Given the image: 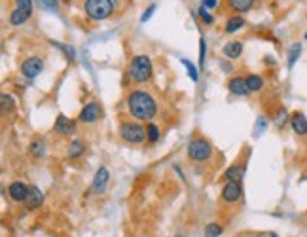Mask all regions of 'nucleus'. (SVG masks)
<instances>
[{
	"label": "nucleus",
	"mask_w": 307,
	"mask_h": 237,
	"mask_svg": "<svg viewBox=\"0 0 307 237\" xmlns=\"http://www.w3.org/2000/svg\"><path fill=\"white\" fill-rule=\"evenodd\" d=\"M127 108L137 120H152L157 112L156 99L146 91H131L127 97Z\"/></svg>",
	"instance_id": "nucleus-1"
},
{
	"label": "nucleus",
	"mask_w": 307,
	"mask_h": 237,
	"mask_svg": "<svg viewBox=\"0 0 307 237\" xmlns=\"http://www.w3.org/2000/svg\"><path fill=\"white\" fill-rule=\"evenodd\" d=\"M84 12L93 21L108 19L114 13V0H86Z\"/></svg>",
	"instance_id": "nucleus-2"
},
{
	"label": "nucleus",
	"mask_w": 307,
	"mask_h": 237,
	"mask_svg": "<svg viewBox=\"0 0 307 237\" xmlns=\"http://www.w3.org/2000/svg\"><path fill=\"white\" fill-rule=\"evenodd\" d=\"M129 76L137 84L148 82L152 78V61L148 55H137L133 57L131 65H129Z\"/></svg>",
	"instance_id": "nucleus-3"
},
{
	"label": "nucleus",
	"mask_w": 307,
	"mask_h": 237,
	"mask_svg": "<svg viewBox=\"0 0 307 237\" xmlns=\"http://www.w3.org/2000/svg\"><path fill=\"white\" fill-rule=\"evenodd\" d=\"M119 137L124 139L126 143H131V144L142 143L146 139V129L140 124L126 122V124L119 125Z\"/></svg>",
	"instance_id": "nucleus-4"
},
{
	"label": "nucleus",
	"mask_w": 307,
	"mask_h": 237,
	"mask_svg": "<svg viewBox=\"0 0 307 237\" xmlns=\"http://www.w3.org/2000/svg\"><path fill=\"white\" fill-rule=\"evenodd\" d=\"M188 156L190 160H194V162H205L209 157L213 156V146L209 141L205 139H194L192 143L188 144Z\"/></svg>",
	"instance_id": "nucleus-5"
},
{
	"label": "nucleus",
	"mask_w": 307,
	"mask_h": 237,
	"mask_svg": "<svg viewBox=\"0 0 307 237\" xmlns=\"http://www.w3.org/2000/svg\"><path fill=\"white\" fill-rule=\"evenodd\" d=\"M42 69H44V63H42L40 57H29L21 65V74L25 76V78H29V80H32V78H36L42 72Z\"/></svg>",
	"instance_id": "nucleus-6"
},
{
	"label": "nucleus",
	"mask_w": 307,
	"mask_h": 237,
	"mask_svg": "<svg viewBox=\"0 0 307 237\" xmlns=\"http://www.w3.org/2000/svg\"><path fill=\"white\" fill-rule=\"evenodd\" d=\"M100 106L95 103V101H91V103H88V105L81 108L80 112V122H84V124H93V122H97V120L100 118Z\"/></svg>",
	"instance_id": "nucleus-7"
},
{
	"label": "nucleus",
	"mask_w": 307,
	"mask_h": 237,
	"mask_svg": "<svg viewBox=\"0 0 307 237\" xmlns=\"http://www.w3.org/2000/svg\"><path fill=\"white\" fill-rule=\"evenodd\" d=\"M29 192H31V186H27L25 182L15 181L8 186V193H10V198H12L13 201H27Z\"/></svg>",
	"instance_id": "nucleus-8"
},
{
	"label": "nucleus",
	"mask_w": 307,
	"mask_h": 237,
	"mask_svg": "<svg viewBox=\"0 0 307 237\" xmlns=\"http://www.w3.org/2000/svg\"><path fill=\"white\" fill-rule=\"evenodd\" d=\"M241 184L239 182H226V186L222 188V200L226 203H235V201L241 200Z\"/></svg>",
	"instance_id": "nucleus-9"
},
{
	"label": "nucleus",
	"mask_w": 307,
	"mask_h": 237,
	"mask_svg": "<svg viewBox=\"0 0 307 237\" xmlns=\"http://www.w3.org/2000/svg\"><path fill=\"white\" fill-rule=\"evenodd\" d=\"M228 88L232 91L233 95H237V97H243V95L251 93L249 88H247V78L243 76H233L232 80L228 82Z\"/></svg>",
	"instance_id": "nucleus-10"
},
{
	"label": "nucleus",
	"mask_w": 307,
	"mask_h": 237,
	"mask_svg": "<svg viewBox=\"0 0 307 237\" xmlns=\"http://www.w3.org/2000/svg\"><path fill=\"white\" fill-rule=\"evenodd\" d=\"M108 179H110V175H108V169L107 167H100L99 171L95 173L93 186H91V190H93L95 193L105 192V188H107V184H108Z\"/></svg>",
	"instance_id": "nucleus-11"
},
{
	"label": "nucleus",
	"mask_w": 307,
	"mask_h": 237,
	"mask_svg": "<svg viewBox=\"0 0 307 237\" xmlns=\"http://www.w3.org/2000/svg\"><path fill=\"white\" fill-rule=\"evenodd\" d=\"M42 201H44V193L38 186H31V192H29V198H27L25 205L29 211H34L38 207L42 205Z\"/></svg>",
	"instance_id": "nucleus-12"
},
{
	"label": "nucleus",
	"mask_w": 307,
	"mask_h": 237,
	"mask_svg": "<svg viewBox=\"0 0 307 237\" xmlns=\"http://www.w3.org/2000/svg\"><path fill=\"white\" fill-rule=\"evenodd\" d=\"M290 125H292V129H294L296 135H307V118L303 112H296L292 114V118H290Z\"/></svg>",
	"instance_id": "nucleus-13"
},
{
	"label": "nucleus",
	"mask_w": 307,
	"mask_h": 237,
	"mask_svg": "<svg viewBox=\"0 0 307 237\" xmlns=\"http://www.w3.org/2000/svg\"><path fill=\"white\" fill-rule=\"evenodd\" d=\"M53 127H55V131L61 133V135H70V133L74 131V124H72L67 116H63V114L55 120V125H53Z\"/></svg>",
	"instance_id": "nucleus-14"
},
{
	"label": "nucleus",
	"mask_w": 307,
	"mask_h": 237,
	"mask_svg": "<svg viewBox=\"0 0 307 237\" xmlns=\"http://www.w3.org/2000/svg\"><path fill=\"white\" fill-rule=\"evenodd\" d=\"M228 6L232 8L233 12L244 13L254 6V0H228Z\"/></svg>",
	"instance_id": "nucleus-15"
},
{
	"label": "nucleus",
	"mask_w": 307,
	"mask_h": 237,
	"mask_svg": "<svg viewBox=\"0 0 307 237\" xmlns=\"http://www.w3.org/2000/svg\"><path fill=\"white\" fill-rule=\"evenodd\" d=\"M241 53H243V42H228L224 46V55L228 59H237Z\"/></svg>",
	"instance_id": "nucleus-16"
},
{
	"label": "nucleus",
	"mask_w": 307,
	"mask_h": 237,
	"mask_svg": "<svg viewBox=\"0 0 307 237\" xmlns=\"http://www.w3.org/2000/svg\"><path fill=\"white\" fill-rule=\"evenodd\" d=\"M243 173H244V167H241V165H232V167L226 169L224 179H226L228 182H239L243 179Z\"/></svg>",
	"instance_id": "nucleus-17"
},
{
	"label": "nucleus",
	"mask_w": 307,
	"mask_h": 237,
	"mask_svg": "<svg viewBox=\"0 0 307 237\" xmlns=\"http://www.w3.org/2000/svg\"><path fill=\"white\" fill-rule=\"evenodd\" d=\"M243 27H244V19L241 17V15H233V17H230L226 21V29H224V31L232 34V32H237L239 29H243Z\"/></svg>",
	"instance_id": "nucleus-18"
},
{
	"label": "nucleus",
	"mask_w": 307,
	"mask_h": 237,
	"mask_svg": "<svg viewBox=\"0 0 307 237\" xmlns=\"http://www.w3.org/2000/svg\"><path fill=\"white\" fill-rule=\"evenodd\" d=\"M247 88H249V91H252V93L260 91V89L263 88L262 76H258V74H249V76H247Z\"/></svg>",
	"instance_id": "nucleus-19"
},
{
	"label": "nucleus",
	"mask_w": 307,
	"mask_h": 237,
	"mask_svg": "<svg viewBox=\"0 0 307 237\" xmlns=\"http://www.w3.org/2000/svg\"><path fill=\"white\" fill-rule=\"evenodd\" d=\"M29 17H31V15H29L27 12H23V10H17V8H15V10L10 13V25H13V27L23 25V23H25Z\"/></svg>",
	"instance_id": "nucleus-20"
},
{
	"label": "nucleus",
	"mask_w": 307,
	"mask_h": 237,
	"mask_svg": "<svg viewBox=\"0 0 307 237\" xmlns=\"http://www.w3.org/2000/svg\"><path fill=\"white\" fill-rule=\"evenodd\" d=\"M224 233V228L218 224V222H211V224H207V228H205V237H220Z\"/></svg>",
	"instance_id": "nucleus-21"
},
{
	"label": "nucleus",
	"mask_w": 307,
	"mask_h": 237,
	"mask_svg": "<svg viewBox=\"0 0 307 237\" xmlns=\"http://www.w3.org/2000/svg\"><path fill=\"white\" fill-rule=\"evenodd\" d=\"M301 55V44H292L289 48V67L292 69L294 63L298 61V57Z\"/></svg>",
	"instance_id": "nucleus-22"
},
{
	"label": "nucleus",
	"mask_w": 307,
	"mask_h": 237,
	"mask_svg": "<svg viewBox=\"0 0 307 237\" xmlns=\"http://www.w3.org/2000/svg\"><path fill=\"white\" fill-rule=\"evenodd\" d=\"M84 154V143L81 141H72L69 144V157H80Z\"/></svg>",
	"instance_id": "nucleus-23"
},
{
	"label": "nucleus",
	"mask_w": 307,
	"mask_h": 237,
	"mask_svg": "<svg viewBox=\"0 0 307 237\" xmlns=\"http://www.w3.org/2000/svg\"><path fill=\"white\" fill-rule=\"evenodd\" d=\"M36 2L38 6L42 8V10H46V12L55 13L59 10V0H36Z\"/></svg>",
	"instance_id": "nucleus-24"
},
{
	"label": "nucleus",
	"mask_w": 307,
	"mask_h": 237,
	"mask_svg": "<svg viewBox=\"0 0 307 237\" xmlns=\"http://www.w3.org/2000/svg\"><path fill=\"white\" fill-rule=\"evenodd\" d=\"M2 112L4 114H10L15 108V103H13V97L12 95H8V93H4L2 95Z\"/></svg>",
	"instance_id": "nucleus-25"
},
{
	"label": "nucleus",
	"mask_w": 307,
	"mask_h": 237,
	"mask_svg": "<svg viewBox=\"0 0 307 237\" xmlns=\"http://www.w3.org/2000/svg\"><path fill=\"white\" fill-rule=\"evenodd\" d=\"M44 152H46V144L42 143V141H34V143H31V154L34 157L44 156Z\"/></svg>",
	"instance_id": "nucleus-26"
},
{
	"label": "nucleus",
	"mask_w": 307,
	"mask_h": 237,
	"mask_svg": "<svg viewBox=\"0 0 307 237\" xmlns=\"http://www.w3.org/2000/svg\"><path fill=\"white\" fill-rule=\"evenodd\" d=\"M146 139H148L150 143H157V139H159V129H157V125L148 124V127H146Z\"/></svg>",
	"instance_id": "nucleus-27"
},
{
	"label": "nucleus",
	"mask_w": 307,
	"mask_h": 237,
	"mask_svg": "<svg viewBox=\"0 0 307 237\" xmlns=\"http://www.w3.org/2000/svg\"><path fill=\"white\" fill-rule=\"evenodd\" d=\"M182 65L188 69V74H190V78H192V80H194V82L199 80V74H197V69H195L194 63H190L188 59H182Z\"/></svg>",
	"instance_id": "nucleus-28"
},
{
	"label": "nucleus",
	"mask_w": 307,
	"mask_h": 237,
	"mask_svg": "<svg viewBox=\"0 0 307 237\" xmlns=\"http://www.w3.org/2000/svg\"><path fill=\"white\" fill-rule=\"evenodd\" d=\"M265 129H268V118L260 116V118L256 120V125H254V133H256L258 137H260V135L265 131Z\"/></svg>",
	"instance_id": "nucleus-29"
},
{
	"label": "nucleus",
	"mask_w": 307,
	"mask_h": 237,
	"mask_svg": "<svg viewBox=\"0 0 307 237\" xmlns=\"http://www.w3.org/2000/svg\"><path fill=\"white\" fill-rule=\"evenodd\" d=\"M15 8L17 10H23L29 15L32 13V0H15Z\"/></svg>",
	"instance_id": "nucleus-30"
},
{
	"label": "nucleus",
	"mask_w": 307,
	"mask_h": 237,
	"mask_svg": "<svg viewBox=\"0 0 307 237\" xmlns=\"http://www.w3.org/2000/svg\"><path fill=\"white\" fill-rule=\"evenodd\" d=\"M286 120H289V112H286V108H279V112L275 116V124L281 127V125L286 124Z\"/></svg>",
	"instance_id": "nucleus-31"
},
{
	"label": "nucleus",
	"mask_w": 307,
	"mask_h": 237,
	"mask_svg": "<svg viewBox=\"0 0 307 237\" xmlns=\"http://www.w3.org/2000/svg\"><path fill=\"white\" fill-rule=\"evenodd\" d=\"M199 15H201V19H203V21L207 23V25H211V23L214 21V17L211 15V12H209V10H207L205 6H203V4L199 6Z\"/></svg>",
	"instance_id": "nucleus-32"
},
{
	"label": "nucleus",
	"mask_w": 307,
	"mask_h": 237,
	"mask_svg": "<svg viewBox=\"0 0 307 237\" xmlns=\"http://www.w3.org/2000/svg\"><path fill=\"white\" fill-rule=\"evenodd\" d=\"M205 44H207L205 38L201 36V40H199V67L201 69L205 67Z\"/></svg>",
	"instance_id": "nucleus-33"
},
{
	"label": "nucleus",
	"mask_w": 307,
	"mask_h": 237,
	"mask_svg": "<svg viewBox=\"0 0 307 237\" xmlns=\"http://www.w3.org/2000/svg\"><path fill=\"white\" fill-rule=\"evenodd\" d=\"M53 44L55 46H59V48H61V50L65 51V53H67V57H69L70 61H72V59H74V50H72V48H70V46H65V44H59V42H53Z\"/></svg>",
	"instance_id": "nucleus-34"
},
{
	"label": "nucleus",
	"mask_w": 307,
	"mask_h": 237,
	"mask_svg": "<svg viewBox=\"0 0 307 237\" xmlns=\"http://www.w3.org/2000/svg\"><path fill=\"white\" fill-rule=\"evenodd\" d=\"M154 10H156V4H150V6H148V10H146V12L142 13V17H140V21H142V23H146V21H148V19L152 17V13H154Z\"/></svg>",
	"instance_id": "nucleus-35"
},
{
	"label": "nucleus",
	"mask_w": 307,
	"mask_h": 237,
	"mask_svg": "<svg viewBox=\"0 0 307 237\" xmlns=\"http://www.w3.org/2000/svg\"><path fill=\"white\" fill-rule=\"evenodd\" d=\"M201 4H203V6L207 8V10H213V8L216 6V0H203Z\"/></svg>",
	"instance_id": "nucleus-36"
},
{
	"label": "nucleus",
	"mask_w": 307,
	"mask_h": 237,
	"mask_svg": "<svg viewBox=\"0 0 307 237\" xmlns=\"http://www.w3.org/2000/svg\"><path fill=\"white\" fill-rule=\"evenodd\" d=\"M268 237H279V235H277V233H270Z\"/></svg>",
	"instance_id": "nucleus-37"
},
{
	"label": "nucleus",
	"mask_w": 307,
	"mask_h": 237,
	"mask_svg": "<svg viewBox=\"0 0 307 237\" xmlns=\"http://www.w3.org/2000/svg\"><path fill=\"white\" fill-rule=\"evenodd\" d=\"M305 40H307V32H305Z\"/></svg>",
	"instance_id": "nucleus-38"
},
{
	"label": "nucleus",
	"mask_w": 307,
	"mask_h": 237,
	"mask_svg": "<svg viewBox=\"0 0 307 237\" xmlns=\"http://www.w3.org/2000/svg\"><path fill=\"white\" fill-rule=\"evenodd\" d=\"M176 237H182V235H176Z\"/></svg>",
	"instance_id": "nucleus-39"
}]
</instances>
